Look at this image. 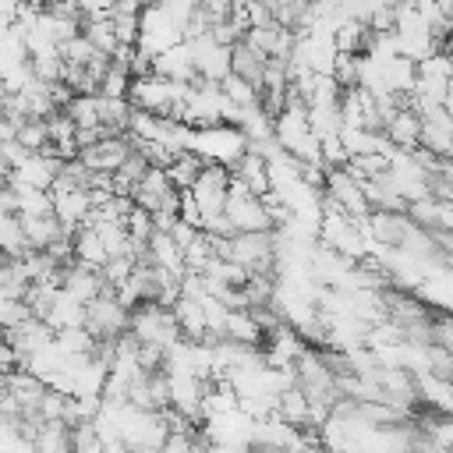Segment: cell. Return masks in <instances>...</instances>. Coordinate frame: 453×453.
Returning <instances> with one entry per match:
<instances>
[{
  "instance_id": "obj_14",
  "label": "cell",
  "mask_w": 453,
  "mask_h": 453,
  "mask_svg": "<svg viewBox=\"0 0 453 453\" xmlns=\"http://www.w3.org/2000/svg\"><path fill=\"white\" fill-rule=\"evenodd\" d=\"M64 290L67 294H74L81 304H92L103 290H106V280H103V273L99 269H88V265H67L64 269Z\"/></svg>"
},
{
  "instance_id": "obj_23",
  "label": "cell",
  "mask_w": 453,
  "mask_h": 453,
  "mask_svg": "<svg viewBox=\"0 0 453 453\" xmlns=\"http://www.w3.org/2000/svg\"><path fill=\"white\" fill-rule=\"evenodd\" d=\"M32 319H39V315L32 311V304H28V301L0 297V322H4V333H14V329H21V326H25V322H32Z\"/></svg>"
},
{
  "instance_id": "obj_25",
  "label": "cell",
  "mask_w": 453,
  "mask_h": 453,
  "mask_svg": "<svg viewBox=\"0 0 453 453\" xmlns=\"http://www.w3.org/2000/svg\"><path fill=\"white\" fill-rule=\"evenodd\" d=\"M60 57H64V64H74V67H88L99 53H96V46L85 39V32L81 35H74L71 42H64L60 46Z\"/></svg>"
},
{
  "instance_id": "obj_17",
  "label": "cell",
  "mask_w": 453,
  "mask_h": 453,
  "mask_svg": "<svg viewBox=\"0 0 453 453\" xmlns=\"http://www.w3.org/2000/svg\"><path fill=\"white\" fill-rule=\"evenodd\" d=\"M265 64H269V57H262V53H258V50H251L248 42H237V46H234L230 74H237V78H244V81H251V85H258V88H262Z\"/></svg>"
},
{
  "instance_id": "obj_6",
  "label": "cell",
  "mask_w": 453,
  "mask_h": 453,
  "mask_svg": "<svg viewBox=\"0 0 453 453\" xmlns=\"http://www.w3.org/2000/svg\"><path fill=\"white\" fill-rule=\"evenodd\" d=\"M46 393H50V386L42 379H35L32 372H25V368L4 375V396H11L25 418H39V407H42Z\"/></svg>"
},
{
  "instance_id": "obj_5",
  "label": "cell",
  "mask_w": 453,
  "mask_h": 453,
  "mask_svg": "<svg viewBox=\"0 0 453 453\" xmlns=\"http://www.w3.org/2000/svg\"><path fill=\"white\" fill-rule=\"evenodd\" d=\"M131 156H134L131 134H110V138H103L99 145L85 149V152H81V163H85L92 173H117Z\"/></svg>"
},
{
  "instance_id": "obj_21",
  "label": "cell",
  "mask_w": 453,
  "mask_h": 453,
  "mask_svg": "<svg viewBox=\"0 0 453 453\" xmlns=\"http://www.w3.org/2000/svg\"><path fill=\"white\" fill-rule=\"evenodd\" d=\"M64 113L74 120L78 131L103 127V120H99V96H74V99L64 106Z\"/></svg>"
},
{
  "instance_id": "obj_11",
  "label": "cell",
  "mask_w": 453,
  "mask_h": 453,
  "mask_svg": "<svg viewBox=\"0 0 453 453\" xmlns=\"http://www.w3.org/2000/svg\"><path fill=\"white\" fill-rule=\"evenodd\" d=\"M173 315H177V326H180V336L191 340V343H209L212 333H209V315H205V304L202 301H191V297H180L173 304Z\"/></svg>"
},
{
  "instance_id": "obj_9",
  "label": "cell",
  "mask_w": 453,
  "mask_h": 453,
  "mask_svg": "<svg viewBox=\"0 0 453 453\" xmlns=\"http://www.w3.org/2000/svg\"><path fill=\"white\" fill-rule=\"evenodd\" d=\"M382 134L389 138V145H393L396 152H418V149H421V134H425V120H421V113H414L411 106H403V110L386 124Z\"/></svg>"
},
{
  "instance_id": "obj_19",
  "label": "cell",
  "mask_w": 453,
  "mask_h": 453,
  "mask_svg": "<svg viewBox=\"0 0 453 453\" xmlns=\"http://www.w3.org/2000/svg\"><path fill=\"white\" fill-rule=\"evenodd\" d=\"M418 428H421V435L435 446V449H442V453H453V414H421L418 418Z\"/></svg>"
},
{
  "instance_id": "obj_8",
  "label": "cell",
  "mask_w": 453,
  "mask_h": 453,
  "mask_svg": "<svg viewBox=\"0 0 453 453\" xmlns=\"http://www.w3.org/2000/svg\"><path fill=\"white\" fill-rule=\"evenodd\" d=\"M152 74H159V78H166V81H180V85L198 81V67H195V53H191V46L180 42V46L159 53V57L152 60Z\"/></svg>"
},
{
  "instance_id": "obj_3",
  "label": "cell",
  "mask_w": 453,
  "mask_h": 453,
  "mask_svg": "<svg viewBox=\"0 0 453 453\" xmlns=\"http://www.w3.org/2000/svg\"><path fill=\"white\" fill-rule=\"evenodd\" d=\"M184 42V25L173 21V14L166 11V4H149L145 14H142V39H138V50L149 53V57H159L173 46Z\"/></svg>"
},
{
  "instance_id": "obj_16",
  "label": "cell",
  "mask_w": 453,
  "mask_h": 453,
  "mask_svg": "<svg viewBox=\"0 0 453 453\" xmlns=\"http://www.w3.org/2000/svg\"><path fill=\"white\" fill-rule=\"evenodd\" d=\"M74 262L78 265H88V269H99V273L106 269L110 251H106V244H103V237H99L96 226L74 230Z\"/></svg>"
},
{
  "instance_id": "obj_13",
  "label": "cell",
  "mask_w": 453,
  "mask_h": 453,
  "mask_svg": "<svg viewBox=\"0 0 453 453\" xmlns=\"http://www.w3.org/2000/svg\"><path fill=\"white\" fill-rule=\"evenodd\" d=\"M145 262L156 265V269L177 273V276L188 273V265H184V248H180L170 234H159V230L152 234V241H149V248H145Z\"/></svg>"
},
{
  "instance_id": "obj_22",
  "label": "cell",
  "mask_w": 453,
  "mask_h": 453,
  "mask_svg": "<svg viewBox=\"0 0 453 453\" xmlns=\"http://www.w3.org/2000/svg\"><path fill=\"white\" fill-rule=\"evenodd\" d=\"M85 39L96 46V53H103V57H110V60H113V53L120 50L113 18H106V21H88V25H85Z\"/></svg>"
},
{
  "instance_id": "obj_4",
  "label": "cell",
  "mask_w": 453,
  "mask_h": 453,
  "mask_svg": "<svg viewBox=\"0 0 453 453\" xmlns=\"http://www.w3.org/2000/svg\"><path fill=\"white\" fill-rule=\"evenodd\" d=\"M85 326L96 333L99 343H117L120 336L131 333V311L120 304L117 290H103L92 304H88V319Z\"/></svg>"
},
{
  "instance_id": "obj_24",
  "label": "cell",
  "mask_w": 453,
  "mask_h": 453,
  "mask_svg": "<svg viewBox=\"0 0 453 453\" xmlns=\"http://www.w3.org/2000/svg\"><path fill=\"white\" fill-rule=\"evenodd\" d=\"M18 145L28 152H46L50 149V124L46 120H28L18 127Z\"/></svg>"
},
{
  "instance_id": "obj_18",
  "label": "cell",
  "mask_w": 453,
  "mask_h": 453,
  "mask_svg": "<svg viewBox=\"0 0 453 453\" xmlns=\"http://www.w3.org/2000/svg\"><path fill=\"white\" fill-rule=\"evenodd\" d=\"M202 170H205V159H202L198 152H180V156L166 166V173H170V180H173V188H177L180 195H184V191H191V188L198 184Z\"/></svg>"
},
{
  "instance_id": "obj_26",
  "label": "cell",
  "mask_w": 453,
  "mask_h": 453,
  "mask_svg": "<svg viewBox=\"0 0 453 453\" xmlns=\"http://www.w3.org/2000/svg\"><path fill=\"white\" fill-rule=\"evenodd\" d=\"M74 453H106V442L99 439V432L92 428V421L74 428Z\"/></svg>"
},
{
  "instance_id": "obj_10",
  "label": "cell",
  "mask_w": 453,
  "mask_h": 453,
  "mask_svg": "<svg viewBox=\"0 0 453 453\" xmlns=\"http://www.w3.org/2000/svg\"><path fill=\"white\" fill-rule=\"evenodd\" d=\"M234 180H241L255 198H269L273 195V177H269V159L258 152H248L234 170Z\"/></svg>"
},
{
  "instance_id": "obj_15",
  "label": "cell",
  "mask_w": 453,
  "mask_h": 453,
  "mask_svg": "<svg viewBox=\"0 0 453 453\" xmlns=\"http://www.w3.org/2000/svg\"><path fill=\"white\" fill-rule=\"evenodd\" d=\"M414 382H418V400L432 414H453V382L449 379L425 372V375H414Z\"/></svg>"
},
{
  "instance_id": "obj_27",
  "label": "cell",
  "mask_w": 453,
  "mask_h": 453,
  "mask_svg": "<svg viewBox=\"0 0 453 453\" xmlns=\"http://www.w3.org/2000/svg\"><path fill=\"white\" fill-rule=\"evenodd\" d=\"M442 53H446V57H449V60H453V35H449V39H446V42H442Z\"/></svg>"
},
{
  "instance_id": "obj_12",
  "label": "cell",
  "mask_w": 453,
  "mask_h": 453,
  "mask_svg": "<svg viewBox=\"0 0 453 453\" xmlns=\"http://www.w3.org/2000/svg\"><path fill=\"white\" fill-rule=\"evenodd\" d=\"M223 340L241 343V347H251V350H262L269 336H265V329L258 326V319L251 315V308H237V311L226 315V333H223Z\"/></svg>"
},
{
  "instance_id": "obj_2",
  "label": "cell",
  "mask_w": 453,
  "mask_h": 453,
  "mask_svg": "<svg viewBox=\"0 0 453 453\" xmlns=\"http://www.w3.org/2000/svg\"><path fill=\"white\" fill-rule=\"evenodd\" d=\"M191 152H198L205 163H216V166H226L234 170L248 152V138L241 127H230V124H219V127H205V131H195V145Z\"/></svg>"
},
{
  "instance_id": "obj_1",
  "label": "cell",
  "mask_w": 453,
  "mask_h": 453,
  "mask_svg": "<svg viewBox=\"0 0 453 453\" xmlns=\"http://www.w3.org/2000/svg\"><path fill=\"white\" fill-rule=\"evenodd\" d=\"M131 336L145 347H159V350H173L184 336H180V326H177V315L173 308L159 304V301H149L142 308L131 311Z\"/></svg>"
},
{
  "instance_id": "obj_20",
  "label": "cell",
  "mask_w": 453,
  "mask_h": 453,
  "mask_svg": "<svg viewBox=\"0 0 453 453\" xmlns=\"http://www.w3.org/2000/svg\"><path fill=\"white\" fill-rule=\"evenodd\" d=\"M0 237H4V255L7 258H25L32 248H28V237H25V223L18 212H4L0 219Z\"/></svg>"
},
{
  "instance_id": "obj_7",
  "label": "cell",
  "mask_w": 453,
  "mask_h": 453,
  "mask_svg": "<svg viewBox=\"0 0 453 453\" xmlns=\"http://www.w3.org/2000/svg\"><path fill=\"white\" fill-rule=\"evenodd\" d=\"M308 350H311L308 340H304L297 329H290V326H280L276 333H269V340H265V347H262L269 368H294Z\"/></svg>"
}]
</instances>
